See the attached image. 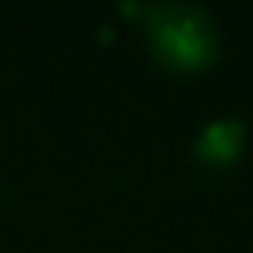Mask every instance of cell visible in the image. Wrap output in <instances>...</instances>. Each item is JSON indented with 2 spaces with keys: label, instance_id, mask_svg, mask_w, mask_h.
<instances>
[{
  "label": "cell",
  "instance_id": "obj_2",
  "mask_svg": "<svg viewBox=\"0 0 253 253\" xmlns=\"http://www.w3.org/2000/svg\"><path fill=\"white\" fill-rule=\"evenodd\" d=\"M241 142H245V123L225 115V119H213V123L202 126V134H198V154L210 158V162H229V158H237Z\"/></svg>",
  "mask_w": 253,
  "mask_h": 253
},
{
  "label": "cell",
  "instance_id": "obj_1",
  "mask_svg": "<svg viewBox=\"0 0 253 253\" xmlns=\"http://www.w3.org/2000/svg\"><path fill=\"white\" fill-rule=\"evenodd\" d=\"M146 36H150L154 55L178 71H198V67L213 63L217 43H221L213 16L186 0L154 4L146 12Z\"/></svg>",
  "mask_w": 253,
  "mask_h": 253
}]
</instances>
